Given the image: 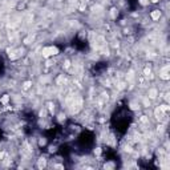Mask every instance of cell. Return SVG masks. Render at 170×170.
Returning a JSON list of instances; mask_svg holds the SVG:
<instances>
[{
	"label": "cell",
	"instance_id": "6da1fadb",
	"mask_svg": "<svg viewBox=\"0 0 170 170\" xmlns=\"http://www.w3.org/2000/svg\"><path fill=\"white\" fill-rule=\"evenodd\" d=\"M59 48L56 45H48V47H44L41 49V56L44 59H49V57H53V56L59 55Z\"/></svg>",
	"mask_w": 170,
	"mask_h": 170
},
{
	"label": "cell",
	"instance_id": "7a4b0ae2",
	"mask_svg": "<svg viewBox=\"0 0 170 170\" xmlns=\"http://www.w3.org/2000/svg\"><path fill=\"white\" fill-rule=\"evenodd\" d=\"M160 79H162V80H165V81H167L170 79V76H169V65H165L162 69L160 70Z\"/></svg>",
	"mask_w": 170,
	"mask_h": 170
},
{
	"label": "cell",
	"instance_id": "3957f363",
	"mask_svg": "<svg viewBox=\"0 0 170 170\" xmlns=\"http://www.w3.org/2000/svg\"><path fill=\"white\" fill-rule=\"evenodd\" d=\"M161 15H162L161 9H153L152 12H150V19H152L153 21H157V20H160Z\"/></svg>",
	"mask_w": 170,
	"mask_h": 170
},
{
	"label": "cell",
	"instance_id": "277c9868",
	"mask_svg": "<svg viewBox=\"0 0 170 170\" xmlns=\"http://www.w3.org/2000/svg\"><path fill=\"white\" fill-rule=\"evenodd\" d=\"M11 100V96H8V94H4L3 97L0 98V104H3V105H7L8 104V101Z\"/></svg>",
	"mask_w": 170,
	"mask_h": 170
},
{
	"label": "cell",
	"instance_id": "5b68a950",
	"mask_svg": "<svg viewBox=\"0 0 170 170\" xmlns=\"http://www.w3.org/2000/svg\"><path fill=\"white\" fill-rule=\"evenodd\" d=\"M47 166V160L45 158H40L39 160V167H45Z\"/></svg>",
	"mask_w": 170,
	"mask_h": 170
},
{
	"label": "cell",
	"instance_id": "8992f818",
	"mask_svg": "<svg viewBox=\"0 0 170 170\" xmlns=\"http://www.w3.org/2000/svg\"><path fill=\"white\" fill-rule=\"evenodd\" d=\"M156 96H157V90L156 89H150L149 90V97L150 98H156Z\"/></svg>",
	"mask_w": 170,
	"mask_h": 170
},
{
	"label": "cell",
	"instance_id": "52a82bcc",
	"mask_svg": "<svg viewBox=\"0 0 170 170\" xmlns=\"http://www.w3.org/2000/svg\"><path fill=\"white\" fill-rule=\"evenodd\" d=\"M144 75H145V77H150V75H152V69H150V68H145Z\"/></svg>",
	"mask_w": 170,
	"mask_h": 170
},
{
	"label": "cell",
	"instance_id": "ba28073f",
	"mask_svg": "<svg viewBox=\"0 0 170 170\" xmlns=\"http://www.w3.org/2000/svg\"><path fill=\"white\" fill-rule=\"evenodd\" d=\"M39 144H40V145H45V144H47V141H45V138H40Z\"/></svg>",
	"mask_w": 170,
	"mask_h": 170
},
{
	"label": "cell",
	"instance_id": "9c48e42d",
	"mask_svg": "<svg viewBox=\"0 0 170 170\" xmlns=\"http://www.w3.org/2000/svg\"><path fill=\"white\" fill-rule=\"evenodd\" d=\"M3 157H4V153H3V152H0V161L3 160Z\"/></svg>",
	"mask_w": 170,
	"mask_h": 170
},
{
	"label": "cell",
	"instance_id": "30bf717a",
	"mask_svg": "<svg viewBox=\"0 0 170 170\" xmlns=\"http://www.w3.org/2000/svg\"><path fill=\"white\" fill-rule=\"evenodd\" d=\"M160 0H152V3H158Z\"/></svg>",
	"mask_w": 170,
	"mask_h": 170
}]
</instances>
